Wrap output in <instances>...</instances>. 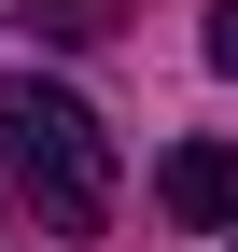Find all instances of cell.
Wrapping results in <instances>:
<instances>
[{"mask_svg":"<svg viewBox=\"0 0 238 252\" xmlns=\"http://www.w3.org/2000/svg\"><path fill=\"white\" fill-rule=\"evenodd\" d=\"M0 168L42 210V238H98L112 224V140H98V112H84L70 84H42V70L0 84Z\"/></svg>","mask_w":238,"mask_h":252,"instance_id":"1","label":"cell"},{"mask_svg":"<svg viewBox=\"0 0 238 252\" xmlns=\"http://www.w3.org/2000/svg\"><path fill=\"white\" fill-rule=\"evenodd\" d=\"M154 196H168V224L224 238V224H238V154H224V140H182V154L154 168Z\"/></svg>","mask_w":238,"mask_h":252,"instance_id":"2","label":"cell"},{"mask_svg":"<svg viewBox=\"0 0 238 252\" xmlns=\"http://www.w3.org/2000/svg\"><path fill=\"white\" fill-rule=\"evenodd\" d=\"M28 28H56V42H98V28H112V0H28Z\"/></svg>","mask_w":238,"mask_h":252,"instance_id":"3","label":"cell"},{"mask_svg":"<svg viewBox=\"0 0 238 252\" xmlns=\"http://www.w3.org/2000/svg\"><path fill=\"white\" fill-rule=\"evenodd\" d=\"M210 70H238V0H210Z\"/></svg>","mask_w":238,"mask_h":252,"instance_id":"4","label":"cell"}]
</instances>
